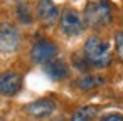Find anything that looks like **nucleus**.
Listing matches in <instances>:
<instances>
[{
    "instance_id": "nucleus-1",
    "label": "nucleus",
    "mask_w": 123,
    "mask_h": 121,
    "mask_svg": "<svg viewBox=\"0 0 123 121\" xmlns=\"http://www.w3.org/2000/svg\"><path fill=\"white\" fill-rule=\"evenodd\" d=\"M83 56L86 57L88 64L96 69H105L111 64V54L108 42L101 40L98 35H91L83 47Z\"/></svg>"
},
{
    "instance_id": "nucleus-9",
    "label": "nucleus",
    "mask_w": 123,
    "mask_h": 121,
    "mask_svg": "<svg viewBox=\"0 0 123 121\" xmlns=\"http://www.w3.org/2000/svg\"><path fill=\"white\" fill-rule=\"evenodd\" d=\"M42 67H44L46 76L49 79H52V81H64L69 76V67H68V64L62 59H56L54 57V59L47 61L46 64H42Z\"/></svg>"
},
{
    "instance_id": "nucleus-15",
    "label": "nucleus",
    "mask_w": 123,
    "mask_h": 121,
    "mask_svg": "<svg viewBox=\"0 0 123 121\" xmlns=\"http://www.w3.org/2000/svg\"><path fill=\"white\" fill-rule=\"evenodd\" d=\"M99 121H123V114L120 113H108L99 118Z\"/></svg>"
},
{
    "instance_id": "nucleus-2",
    "label": "nucleus",
    "mask_w": 123,
    "mask_h": 121,
    "mask_svg": "<svg viewBox=\"0 0 123 121\" xmlns=\"http://www.w3.org/2000/svg\"><path fill=\"white\" fill-rule=\"evenodd\" d=\"M83 22L91 29H103L111 24V7L106 0L89 2L84 9Z\"/></svg>"
},
{
    "instance_id": "nucleus-11",
    "label": "nucleus",
    "mask_w": 123,
    "mask_h": 121,
    "mask_svg": "<svg viewBox=\"0 0 123 121\" xmlns=\"http://www.w3.org/2000/svg\"><path fill=\"white\" fill-rule=\"evenodd\" d=\"M96 114H98L96 106H83V108H79L73 113L69 121H91Z\"/></svg>"
},
{
    "instance_id": "nucleus-14",
    "label": "nucleus",
    "mask_w": 123,
    "mask_h": 121,
    "mask_svg": "<svg viewBox=\"0 0 123 121\" xmlns=\"http://www.w3.org/2000/svg\"><path fill=\"white\" fill-rule=\"evenodd\" d=\"M115 47H116L118 57L123 61V32H116L115 34Z\"/></svg>"
},
{
    "instance_id": "nucleus-3",
    "label": "nucleus",
    "mask_w": 123,
    "mask_h": 121,
    "mask_svg": "<svg viewBox=\"0 0 123 121\" xmlns=\"http://www.w3.org/2000/svg\"><path fill=\"white\" fill-rule=\"evenodd\" d=\"M59 27H61L64 35L76 37V35H79L84 30V22H83V17L76 10L66 9L61 14V17H59Z\"/></svg>"
},
{
    "instance_id": "nucleus-4",
    "label": "nucleus",
    "mask_w": 123,
    "mask_h": 121,
    "mask_svg": "<svg viewBox=\"0 0 123 121\" xmlns=\"http://www.w3.org/2000/svg\"><path fill=\"white\" fill-rule=\"evenodd\" d=\"M57 52H59L57 44H54L49 39H39L37 42H34L31 49V59L36 64H46L47 61L54 59Z\"/></svg>"
},
{
    "instance_id": "nucleus-7",
    "label": "nucleus",
    "mask_w": 123,
    "mask_h": 121,
    "mask_svg": "<svg viewBox=\"0 0 123 121\" xmlns=\"http://www.w3.org/2000/svg\"><path fill=\"white\" fill-rule=\"evenodd\" d=\"M56 111V103L49 98H41L25 106V113L34 119H46Z\"/></svg>"
},
{
    "instance_id": "nucleus-8",
    "label": "nucleus",
    "mask_w": 123,
    "mask_h": 121,
    "mask_svg": "<svg viewBox=\"0 0 123 121\" xmlns=\"http://www.w3.org/2000/svg\"><path fill=\"white\" fill-rule=\"evenodd\" d=\"M37 17L42 24L52 25L59 19V9L52 0H39L37 2Z\"/></svg>"
},
{
    "instance_id": "nucleus-12",
    "label": "nucleus",
    "mask_w": 123,
    "mask_h": 121,
    "mask_svg": "<svg viewBox=\"0 0 123 121\" xmlns=\"http://www.w3.org/2000/svg\"><path fill=\"white\" fill-rule=\"evenodd\" d=\"M15 15H17L19 22L24 24V25L32 24V14H31L29 7H27L24 2H19V4H17V7H15Z\"/></svg>"
},
{
    "instance_id": "nucleus-6",
    "label": "nucleus",
    "mask_w": 123,
    "mask_h": 121,
    "mask_svg": "<svg viewBox=\"0 0 123 121\" xmlns=\"http://www.w3.org/2000/svg\"><path fill=\"white\" fill-rule=\"evenodd\" d=\"M24 77L17 71H5L0 74V94L2 96H15L22 89Z\"/></svg>"
},
{
    "instance_id": "nucleus-5",
    "label": "nucleus",
    "mask_w": 123,
    "mask_h": 121,
    "mask_svg": "<svg viewBox=\"0 0 123 121\" xmlns=\"http://www.w3.org/2000/svg\"><path fill=\"white\" fill-rule=\"evenodd\" d=\"M19 46H20L19 29L12 24H2L0 25V52L4 54L15 52Z\"/></svg>"
},
{
    "instance_id": "nucleus-16",
    "label": "nucleus",
    "mask_w": 123,
    "mask_h": 121,
    "mask_svg": "<svg viewBox=\"0 0 123 121\" xmlns=\"http://www.w3.org/2000/svg\"><path fill=\"white\" fill-rule=\"evenodd\" d=\"M0 121H4V119H2V118H0Z\"/></svg>"
},
{
    "instance_id": "nucleus-13",
    "label": "nucleus",
    "mask_w": 123,
    "mask_h": 121,
    "mask_svg": "<svg viewBox=\"0 0 123 121\" xmlns=\"http://www.w3.org/2000/svg\"><path fill=\"white\" fill-rule=\"evenodd\" d=\"M73 61H74V66H76L79 71H88L89 64H88L86 57L83 56V52H81V54H74V56H73Z\"/></svg>"
},
{
    "instance_id": "nucleus-10",
    "label": "nucleus",
    "mask_w": 123,
    "mask_h": 121,
    "mask_svg": "<svg viewBox=\"0 0 123 121\" xmlns=\"http://www.w3.org/2000/svg\"><path fill=\"white\" fill-rule=\"evenodd\" d=\"M105 82L103 77H98V76H93V74H83L76 79V86L81 89V91H91V89H96L98 86H101Z\"/></svg>"
}]
</instances>
